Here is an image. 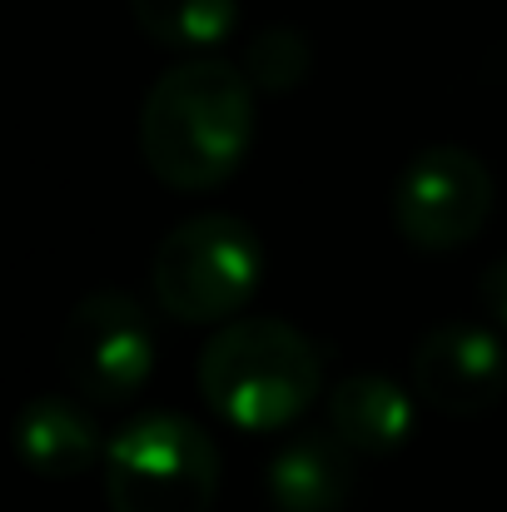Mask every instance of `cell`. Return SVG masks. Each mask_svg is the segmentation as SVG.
<instances>
[{
	"mask_svg": "<svg viewBox=\"0 0 507 512\" xmlns=\"http://www.w3.org/2000/svg\"><path fill=\"white\" fill-rule=\"evenodd\" d=\"M254 140V80L229 60H184L165 70L140 110V155L179 194L219 189Z\"/></svg>",
	"mask_w": 507,
	"mask_h": 512,
	"instance_id": "cell-1",
	"label": "cell"
},
{
	"mask_svg": "<svg viewBox=\"0 0 507 512\" xmlns=\"http://www.w3.org/2000/svg\"><path fill=\"white\" fill-rule=\"evenodd\" d=\"M324 388V358L284 319L254 314L229 319L199 353V393L204 403L244 428V433H274L299 423Z\"/></svg>",
	"mask_w": 507,
	"mask_h": 512,
	"instance_id": "cell-2",
	"label": "cell"
},
{
	"mask_svg": "<svg viewBox=\"0 0 507 512\" xmlns=\"http://www.w3.org/2000/svg\"><path fill=\"white\" fill-rule=\"evenodd\" d=\"M264 279V244L234 214H194L155 249V299L174 324H229Z\"/></svg>",
	"mask_w": 507,
	"mask_h": 512,
	"instance_id": "cell-3",
	"label": "cell"
},
{
	"mask_svg": "<svg viewBox=\"0 0 507 512\" xmlns=\"http://www.w3.org/2000/svg\"><path fill=\"white\" fill-rule=\"evenodd\" d=\"M219 493V448L184 413H145L105 448L110 512H209Z\"/></svg>",
	"mask_w": 507,
	"mask_h": 512,
	"instance_id": "cell-4",
	"label": "cell"
},
{
	"mask_svg": "<svg viewBox=\"0 0 507 512\" xmlns=\"http://www.w3.org/2000/svg\"><path fill=\"white\" fill-rule=\"evenodd\" d=\"M60 373L100 408L130 403L155 373V329L140 299L120 289L85 294L60 329Z\"/></svg>",
	"mask_w": 507,
	"mask_h": 512,
	"instance_id": "cell-5",
	"label": "cell"
},
{
	"mask_svg": "<svg viewBox=\"0 0 507 512\" xmlns=\"http://www.w3.org/2000/svg\"><path fill=\"white\" fill-rule=\"evenodd\" d=\"M493 214V174L463 145L418 150L393 184V224L413 249L443 254L483 234Z\"/></svg>",
	"mask_w": 507,
	"mask_h": 512,
	"instance_id": "cell-6",
	"label": "cell"
},
{
	"mask_svg": "<svg viewBox=\"0 0 507 512\" xmlns=\"http://www.w3.org/2000/svg\"><path fill=\"white\" fill-rule=\"evenodd\" d=\"M413 388L448 418L488 413L507 393V348L488 324H443L413 348Z\"/></svg>",
	"mask_w": 507,
	"mask_h": 512,
	"instance_id": "cell-7",
	"label": "cell"
},
{
	"mask_svg": "<svg viewBox=\"0 0 507 512\" xmlns=\"http://www.w3.org/2000/svg\"><path fill=\"white\" fill-rule=\"evenodd\" d=\"M353 448L334 433H299L269 463V498L279 512H343L353 498Z\"/></svg>",
	"mask_w": 507,
	"mask_h": 512,
	"instance_id": "cell-8",
	"label": "cell"
},
{
	"mask_svg": "<svg viewBox=\"0 0 507 512\" xmlns=\"http://www.w3.org/2000/svg\"><path fill=\"white\" fill-rule=\"evenodd\" d=\"M10 438H15L20 463L30 473H40V478H75V473L95 468V458H100L95 418L75 398H60V393L30 398L20 408Z\"/></svg>",
	"mask_w": 507,
	"mask_h": 512,
	"instance_id": "cell-9",
	"label": "cell"
},
{
	"mask_svg": "<svg viewBox=\"0 0 507 512\" xmlns=\"http://www.w3.org/2000/svg\"><path fill=\"white\" fill-rule=\"evenodd\" d=\"M329 433L358 458H388L413 433V398L383 373H353L329 388Z\"/></svg>",
	"mask_w": 507,
	"mask_h": 512,
	"instance_id": "cell-10",
	"label": "cell"
},
{
	"mask_svg": "<svg viewBox=\"0 0 507 512\" xmlns=\"http://www.w3.org/2000/svg\"><path fill=\"white\" fill-rule=\"evenodd\" d=\"M135 25L169 50H214L239 25V0H130Z\"/></svg>",
	"mask_w": 507,
	"mask_h": 512,
	"instance_id": "cell-11",
	"label": "cell"
},
{
	"mask_svg": "<svg viewBox=\"0 0 507 512\" xmlns=\"http://www.w3.org/2000/svg\"><path fill=\"white\" fill-rule=\"evenodd\" d=\"M309 65H314V50H309V40L294 25H269L244 50V75L259 90H269V95H284V90L304 85Z\"/></svg>",
	"mask_w": 507,
	"mask_h": 512,
	"instance_id": "cell-12",
	"label": "cell"
},
{
	"mask_svg": "<svg viewBox=\"0 0 507 512\" xmlns=\"http://www.w3.org/2000/svg\"><path fill=\"white\" fill-rule=\"evenodd\" d=\"M478 309L493 329H507V254L478 274Z\"/></svg>",
	"mask_w": 507,
	"mask_h": 512,
	"instance_id": "cell-13",
	"label": "cell"
}]
</instances>
